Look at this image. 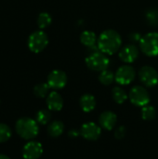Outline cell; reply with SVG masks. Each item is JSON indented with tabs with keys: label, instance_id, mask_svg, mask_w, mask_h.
<instances>
[{
	"label": "cell",
	"instance_id": "cell-1",
	"mask_svg": "<svg viewBox=\"0 0 158 159\" xmlns=\"http://www.w3.org/2000/svg\"><path fill=\"white\" fill-rule=\"evenodd\" d=\"M97 44L100 51L106 55H113L120 49L122 38L118 32L113 29H108L100 34Z\"/></svg>",
	"mask_w": 158,
	"mask_h": 159
},
{
	"label": "cell",
	"instance_id": "cell-2",
	"mask_svg": "<svg viewBox=\"0 0 158 159\" xmlns=\"http://www.w3.org/2000/svg\"><path fill=\"white\" fill-rule=\"evenodd\" d=\"M16 131L24 140H32L35 138L39 132V127L36 120L30 117H22L16 122Z\"/></svg>",
	"mask_w": 158,
	"mask_h": 159
},
{
	"label": "cell",
	"instance_id": "cell-3",
	"mask_svg": "<svg viewBox=\"0 0 158 159\" xmlns=\"http://www.w3.org/2000/svg\"><path fill=\"white\" fill-rule=\"evenodd\" d=\"M86 64L92 71L102 72L108 68L110 64V60L108 58V55L104 54L99 49H96L87 56Z\"/></svg>",
	"mask_w": 158,
	"mask_h": 159
},
{
	"label": "cell",
	"instance_id": "cell-4",
	"mask_svg": "<svg viewBox=\"0 0 158 159\" xmlns=\"http://www.w3.org/2000/svg\"><path fill=\"white\" fill-rule=\"evenodd\" d=\"M140 48L142 51L149 57L158 56V33L151 32L142 36Z\"/></svg>",
	"mask_w": 158,
	"mask_h": 159
},
{
	"label": "cell",
	"instance_id": "cell-5",
	"mask_svg": "<svg viewBox=\"0 0 158 159\" xmlns=\"http://www.w3.org/2000/svg\"><path fill=\"white\" fill-rule=\"evenodd\" d=\"M48 44L47 34L40 30L32 33L28 38V47L29 49L34 53H39L46 48Z\"/></svg>",
	"mask_w": 158,
	"mask_h": 159
},
{
	"label": "cell",
	"instance_id": "cell-6",
	"mask_svg": "<svg viewBox=\"0 0 158 159\" xmlns=\"http://www.w3.org/2000/svg\"><path fill=\"white\" fill-rule=\"evenodd\" d=\"M129 100L130 102L140 107H143L150 102V95L147 89L142 86H135L129 91Z\"/></svg>",
	"mask_w": 158,
	"mask_h": 159
},
{
	"label": "cell",
	"instance_id": "cell-7",
	"mask_svg": "<svg viewBox=\"0 0 158 159\" xmlns=\"http://www.w3.org/2000/svg\"><path fill=\"white\" fill-rule=\"evenodd\" d=\"M136 76L135 69L130 65H123L119 67L115 74V80L119 85H129Z\"/></svg>",
	"mask_w": 158,
	"mask_h": 159
},
{
	"label": "cell",
	"instance_id": "cell-8",
	"mask_svg": "<svg viewBox=\"0 0 158 159\" xmlns=\"http://www.w3.org/2000/svg\"><path fill=\"white\" fill-rule=\"evenodd\" d=\"M139 76L142 84L146 87L153 88L158 84L157 71L152 66H143L139 71Z\"/></svg>",
	"mask_w": 158,
	"mask_h": 159
},
{
	"label": "cell",
	"instance_id": "cell-9",
	"mask_svg": "<svg viewBox=\"0 0 158 159\" xmlns=\"http://www.w3.org/2000/svg\"><path fill=\"white\" fill-rule=\"evenodd\" d=\"M50 89H61L65 87L67 83V75L61 70H53L47 76V82Z\"/></svg>",
	"mask_w": 158,
	"mask_h": 159
},
{
	"label": "cell",
	"instance_id": "cell-10",
	"mask_svg": "<svg viewBox=\"0 0 158 159\" xmlns=\"http://www.w3.org/2000/svg\"><path fill=\"white\" fill-rule=\"evenodd\" d=\"M80 134L88 141H96L102 134L101 127L94 122H88L84 124L80 129Z\"/></svg>",
	"mask_w": 158,
	"mask_h": 159
},
{
	"label": "cell",
	"instance_id": "cell-11",
	"mask_svg": "<svg viewBox=\"0 0 158 159\" xmlns=\"http://www.w3.org/2000/svg\"><path fill=\"white\" fill-rule=\"evenodd\" d=\"M43 153L42 144L35 141L27 143L22 149V157L24 159H38Z\"/></svg>",
	"mask_w": 158,
	"mask_h": 159
},
{
	"label": "cell",
	"instance_id": "cell-12",
	"mask_svg": "<svg viewBox=\"0 0 158 159\" xmlns=\"http://www.w3.org/2000/svg\"><path fill=\"white\" fill-rule=\"evenodd\" d=\"M138 57H139V49L133 44L127 45L120 49L119 58L122 61L126 63H131L135 61L138 59Z\"/></svg>",
	"mask_w": 158,
	"mask_h": 159
},
{
	"label": "cell",
	"instance_id": "cell-13",
	"mask_svg": "<svg viewBox=\"0 0 158 159\" xmlns=\"http://www.w3.org/2000/svg\"><path fill=\"white\" fill-rule=\"evenodd\" d=\"M117 122V116L115 113L111 111L103 112L99 118V123L101 127L106 130H111Z\"/></svg>",
	"mask_w": 158,
	"mask_h": 159
},
{
	"label": "cell",
	"instance_id": "cell-14",
	"mask_svg": "<svg viewBox=\"0 0 158 159\" xmlns=\"http://www.w3.org/2000/svg\"><path fill=\"white\" fill-rule=\"evenodd\" d=\"M47 105L51 111H61L63 106L62 97L56 91L50 92L47 98Z\"/></svg>",
	"mask_w": 158,
	"mask_h": 159
},
{
	"label": "cell",
	"instance_id": "cell-15",
	"mask_svg": "<svg viewBox=\"0 0 158 159\" xmlns=\"http://www.w3.org/2000/svg\"><path fill=\"white\" fill-rule=\"evenodd\" d=\"M80 106L82 110L86 113L93 111L96 107V99L91 94H84L80 98Z\"/></svg>",
	"mask_w": 158,
	"mask_h": 159
},
{
	"label": "cell",
	"instance_id": "cell-16",
	"mask_svg": "<svg viewBox=\"0 0 158 159\" xmlns=\"http://www.w3.org/2000/svg\"><path fill=\"white\" fill-rule=\"evenodd\" d=\"M80 41L84 46H86L88 48H93L96 46L98 39H97V35L94 32L84 31L80 35Z\"/></svg>",
	"mask_w": 158,
	"mask_h": 159
},
{
	"label": "cell",
	"instance_id": "cell-17",
	"mask_svg": "<svg viewBox=\"0 0 158 159\" xmlns=\"http://www.w3.org/2000/svg\"><path fill=\"white\" fill-rule=\"evenodd\" d=\"M64 129V125L61 121H53L52 123H50V125L47 128V132L48 134L53 137H59Z\"/></svg>",
	"mask_w": 158,
	"mask_h": 159
},
{
	"label": "cell",
	"instance_id": "cell-18",
	"mask_svg": "<svg viewBox=\"0 0 158 159\" xmlns=\"http://www.w3.org/2000/svg\"><path fill=\"white\" fill-rule=\"evenodd\" d=\"M112 95H113V99L114 101L118 103V104H121V103H124L127 99H128V94L127 92L120 87H115L113 89V91H112Z\"/></svg>",
	"mask_w": 158,
	"mask_h": 159
},
{
	"label": "cell",
	"instance_id": "cell-19",
	"mask_svg": "<svg viewBox=\"0 0 158 159\" xmlns=\"http://www.w3.org/2000/svg\"><path fill=\"white\" fill-rule=\"evenodd\" d=\"M115 80V74L110 71V70H104L102 72H101L100 75H99V81L105 86L111 85Z\"/></svg>",
	"mask_w": 158,
	"mask_h": 159
},
{
	"label": "cell",
	"instance_id": "cell-20",
	"mask_svg": "<svg viewBox=\"0 0 158 159\" xmlns=\"http://www.w3.org/2000/svg\"><path fill=\"white\" fill-rule=\"evenodd\" d=\"M52 21V18L47 12H41L37 17V25L40 29H45Z\"/></svg>",
	"mask_w": 158,
	"mask_h": 159
},
{
	"label": "cell",
	"instance_id": "cell-21",
	"mask_svg": "<svg viewBox=\"0 0 158 159\" xmlns=\"http://www.w3.org/2000/svg\"><path fill=\"white\" fill-rule=\"evenodd\" d=\"M146 21L151 26H156L158 25V9L151 8L148 9L145 14Z\"/></svg>",
	"mask_w": 158,
	"mask_h": 159
},
{
	"label": "cell",
	"instance_id": "cell-22",
	"mask_svg": "<svg viewBox=\"0 0 158 159\" xmlns=\"http://www.w3.org/2000/svg\"><path fill=\"white\" fill-rule=\"evenodd\" d=\"M49 89L50 88L47 83H40L34 88V93L39 98H44L47 95Z\"/></svg>",
	"mask_w": 158,
	"mask_h": 159
},
{
	"label": "cell",
	"instance_id": "cell-23",
	"mask_svg": "<svg viewBox=\"0 0 158 159\" xmlns=\"http://www.w3.org/2000/svg\"><path fill=\"white\" fill-rule=\"evenodd\" d=\"M51 118V115H50V112L48 110H46V109H43V110H40L37 112L36 114V116H35V119H36V122L41 124V125H46L49 122Z\"/></svg>",
	"mask_w": 158,
	"mask_h": 159
},
{
	"label": "cell",
	"instance_id": "cell-24",
	"mask_svg": "<svg viewBox=\"0 0 158 159\" xmlns=\"http://www.w3.org/2000/svg\"><path fill=\"white\" fill-rule=\"evenodd\" d=\"M156 111L154 106L152 105H145L142 109V116L144 120H153L156 117Z\"/></svg>",
	"mask_w": 158,
	"mask_h": 159
},
{
	"label": "cell",
	"instance_id": "cell-25",
	"mask_svg": "<svg viewBox=\"0 0 158 159\" xmlns=\"http://www.w3.org/2000/svg\"><path fill=\"white\" fill-rule=\"evenodd\" d=\"M11 137V129L10 128L6 125L0 123V143L7 142Z\"/></svg>",
	"mask_w": 158,
	"mask_h": 159
},
{
	"label": "cell",
	"instance_id": "cell-26",
	"mask_svg": "<svg viewBox=\"0 0 158 159\" xmlns=\"http://www.w3.org/2000/svg\"><path fill=\"white\" fill-rule=\"evenodd\" d=\"M125 135H126V128L125 127H123V126H121V127H119L116 130H115V138L116 139H123L124 137H125Z\"/></svg>",
	"mask_w": 158,
	"mask_h": 159
},
{
	"label": "cell",
	"instance_id": "cell-27",
	"mask_svg": "<svg viewBox=\"0 0 158 159\" xmlns=\"http://www.w3.org/2000/svg\"><path fill=\"white\" fill-rule=\"evenodd\" d=\"M68 135L70 138H77L80 134V130H77V129H71L69 132H68Z\"/></svg>",
	"mask_w": 158,
	"mask_h": 159
},
{
	"label": "cell",
	"instance_id": "cell-28",
	"mask_svg": "<svg viewBox=\"0 0 158 159\" xmlns=\"http://www.w3.org/2000/svg\"><path fill=\"white\" fill-rule=\"evenodd\" d=\"M141 38H142V36L138 33H133V34H130V39L133 40V41H139L140 42Z\"/></svg>",
	"mask_w": 158,
	"mask_h": 159
},
{
	"label": "cell",
	"instance_id": "cell-29",
	"mask_svg": "<svg viewBox=\"0 0 158 159\" xmlns=\"http://www.w3.org/2000/svg\"><path fill=\"white\" fill-rule=\"evenodd\" d=\"M0 159H10L8 157L5 156V155H0Z\"/></svg>",
	"mask_w": 158,
	"mask_h": 159
}]
</instances>
